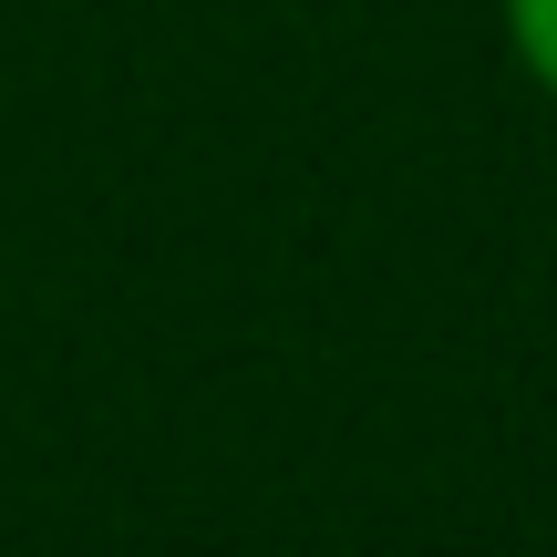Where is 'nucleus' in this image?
<instances>
[{"label": "nucleus", "mask_w": 557, "mask_h": 557, "mask_svg": "<svg viewBox=\"0 0 557 557\" xmlns=\"http://www.w3.org/2000/svg\"><path fill=\"white\" fill-rule=\"evenodd\" d=\"M496 21H506V52H517V73L557 103V0H496Z\"/></svg>", "instance_id": "1"}]
</instances>
